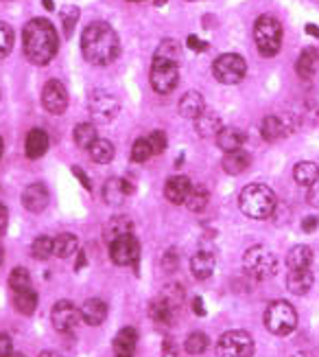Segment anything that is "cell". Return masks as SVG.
I'll return each mask as SVG.
<instances>
[{"mask_svg":"<svg viewBox=\"0 0 319 357\" xmlns=\"http://www.w3.org/2000/svg\"><path fill=\"white\" fill-rule=\"evenodd\" d=\"M51 320L60 333H71L75 331L81 320V309H77L71 300H60L51 311Z\"/></svg>","mask_w":319,"mask_h":357,"instance_id":"13","label":"cell"},{"mask_svg":"<svg viewBox=\"0 0 319 357\" xmlns=\"http://www.w3.org/2000/svg\"><path fill=\"white\" fill-rule=\"evenodd\" d=\"M313 263V250L309 248V245H293V248L289 250L286 254V265L291 270H304V268H309Z\"/></svg>","mask_w":319,"mask_h":357,"instance_id":"32","label":"cell"},{"mask_svg":"<svg viewBox=\"0 0 319 357\" xmlns=\"http://www.w3.org/2000/svg\"><path fill=\"white\" fill-rule=\"evenodd\" d=\"M134 3H140V0H134Z\"/></svg>","mask_w":319,"mask_h":357,"instance_id":"63","label":"cell"},{"mask_svg":"<svg viewBox=\"0 0 319 357\" xmlns=\"http://www.w3.org/2000/svg\"><path fill=\"white\" fill-rule=\"evenodd\" d=\"M13 49V29L7 22H0V60L7 58Z\"/></svg>","mask_w":319,"mask_h":357,"instance_id":"43","label":"cell"},{"mask_svg":"<svg viewBox=\"0 0 319 357\" xmlns=\"http://www.w3.org/2000/svg\"><path fill=\"white\" fill-rule=\"evenodd\" d=\"M219 357H254V340L247 331H228L219 338L217 345Z\"/></svg>","mask_w":319,"mask_h":357,"instance_id":"8","label":"cell"},{"mask_svg":"<svg viewBox=\"0 0 319 357\" xmlns=\"http://www.w3.org/2000/svg\"><path fill=\"white\" fill-rule=\"evenodd\" d=\"M7 357H24V355H22V353H18V351H13V353H11V355H7Z\"/></svg>","mask_w":319,"mask_h":357,"instance_id":"59","label":"cell"},{"mask_svg":"<svg viewBox=\"0 0 319 357\" xmlns=\"http://www.w3.org/2000/svg\"><path fill=\"white\" fill-rule=\"evenodd\" d=\"M317 62H319V51L315 46H309V49H304L300 53V58L295 62V71L302 79H309L313 73H315V68H317Z\"/></svg>","mask_w":319,"mask_h":357,"instance_id":"31","label":"cell"},{"mask_svg":"<svg viewBox=\"0 0 319 357\" xmlns=\"http://www.w3.org/2000/svg\"><path fill=\"white\" fill-rule=\"evenodd\" d=\"M109 256L116 265H138L140 261V243L134 235H125L109 243Z\"/></svg>","mask_w":319,"mask_h":357,"instance_id":"11","label":"cell"},{"mask_svg":"<svg viewBox=\"0 0 319 357\" xmlns=\"http://www.w3.org/2000/svg\"><path fill=\"white\" fill-rule=\"evenodd\" d=\"M42 3H44V7H46L48 11H53V9H55V5H53V0H42Z\"/></svg>","mask_w":319,"mask_h":357,"instance_id":"56","label":"cell"},{"mask_svg":"<svg viewBox=\"0 0 319 357\" xmlns=\"http://www.w3.org/2000/svg\"><path fill=\"white\" fill-rule=\"evenodd\" d=\"M249 164H252V156L243 149H237V152H228L224 156V171L228 175H241L249 169Z\"/></svg>","mask_w":319,"mask_h":357,"instance_id":"26","label":"cell"},{"mask_svg":"<svg viewBox=\"0 0 319 357\" xmlns=\"http://www.w3.org/2000/svg\"><path fill=\"white\" fill-rule=\"evenodd\" d=\"M215 268H217V259L212 252L201 250L190 259V272H192V277L199 279V281L210 279L215 274Z\"/></svg>","mask_w":319,"mask_h":357,"instance_id":"21","label":"cell"},{"mask_svg":"<svg viewBox=\"0 0 319 357\" xmlns=\"http://www.w3.org/2000/svg\"><path fill=\"white\" fill-rule=\"evenodd\" d=\"M24 149H26V156H29L31 160L42 158L48 149V134L44 130H31L29 134H26Z\"/></svg>","mask_w":319,"mask_h":357,"instance_id":"28","label":"cell"},{"mask_svg":"<svg viewBox=\"0 0 319 357\" xmlns=\"http://www.w3.org/2000/svg\"><path fill=\"white\" fill-rule=\"evenodd\" d=\"M3 152H5V143H3V139H0V158H3Z\"/></svg>","mask_w":319,"mask_h":357,"instance_id":"58","label":"cell"},{"mask_svg":"<svg viewBox=\"0 0 319 357\" xmlns=\"http://www.w3.org/2000/svg\"><path fill=\"white\" fill-rule=\"evenodd\" d=\"M295 130V121L293 116L282 114V116H267L260 123V134L267 143H273L278 139H284L291 132Z\"/></svg>","mask_w":319,"mask_h":357,"instance_id":"14","label":"cell"},{"mask_svg":"<svg viewBox=\"0 0 319 357\" xmlns=\"http://www.w3.org/2000/svg\"><path fill=\"white\" fill-rule=\"evenodd\" d=\"M208 202H210V193H208L203 186H192L190 195L186 200V206L192 213H201V211H206Z\"/></svg>","mask_w":319,"mask_h":357,"instance_id":"37","label":"cell"},{"mask_svg":"<svg viewBox=\"0 0 319 357\" xmlns=\"http://www.w3.org/2000/svg\"><path fill=\"white\" fill-rule=\"evenodd\" d=\"M192 311H195L197 315H206V307H203V300L199 296L192 298Z\"/></svg>","mask_w":319,"mask_h":357,"instance_id":"52","label":"cell"},{"mask_svg":"<svg viewBox=\"0 0 319 357\" xmlns=\"http://www.w3.org/2000/svg\"><path fill=\"white\" fill-rule=\"evenodd\" d=\"M309 204L311 206H317V209H319V182H315L311 189H309Z\"/></svg>","mask_w":319,"mask_h":357,"instance_id":"51","label":"cell"},{"mask_svg":"<svg viewBox=\"0 0 319 357\" xmlns=\"http://www.w3.org/2000/svg\"><path fill=\"white\" fill-rule=\"evenodd\" d=\"M239 206L249 219H267L275 211V193L265 184H247L241 191Z\"/></svg>","mask_w":319,"mask_h":357,"instance_id":"3","label":"cell"},{"mask_svg":"<svg viewBox=\"0 0 319 357\" xmlns=\"http://www.w3.org/2000/svg\"><path fill=\"white\" fill-rule=\"evenodd\" d=\"M88 110L94 123H112L120 112V101L107 90H94L88 99Z\"/></svg>","mask_w":319,"mask_h":357,"instance_id":"9","label":"cell"},{"mask_svg":"<svg viewBox=\"0 0 319 357\" xmlns=\"http://www.w3.org/2000/svg\"><path fill=\"white\" fill-rule=\"evenodd\" d=\"M190 191H192V182L186 175H173L164 184V198L171 204H186Z\"/></svg>","mask_w":319,"mask_h":357,"instance_id":"17","label":"cell"},{"mask_svg":"<svg viewBox=\"0 0 319 357\" xmlns=\"http://www.w3.org/2000/svg\"><path fill=\"white\" fill-rule=\"evenodd\" d=\"M13 353V342L9 333H0V357H7Z\"/></svg>","mask_w":319,"mask_h":357,"instance_id":"47","label":"cell"},{"mask_svg":"<svg viewBox=\"0 0 319 357\" xmlns=\"http://www.w3.org/2000/svg\"><path fill=\"white\" fill-rule=\"evenodd\" d=\"M107 318V305L101 298H88L81 307V320L90 326H99Z\"/></svg>","mask_w":319,"mask_h":357,"instance_id":"20","label":"cell"},{"mask_svg":"<svg viewBox=\"0 0 319 357\" xmlns=\"http://www.w3.org/2000/svg\"><path fill=\"white\" fill-rule=\"evenodd\" d=\"M243 265L254 279L265 281V279L273 277L275 270H278V261H275L273 252H269L267 248H262V245H254V248H249L243 254Z\"/></svg>","mask_w":319,"mask_h":357,"instance_id":"7","label":"cell"},{"mask_svg":"<svg viewBox=\"0 0 319 357\" xmlns=\"http://www.w3.org/2000/svg\"><path fill=\"white\" fill-rule=\"evenodd\" d=\"M53 252H55V256H60V259L73 256L75 252H79V241H77V237L71 235V232H62L60 237L53 239Z\"/></svg>","mask_w":319,"mask_h":357,"instance_id":"33","label":"cell"},{"mask_svg":"<svg viewBox=\"0 0 319 357\" xmlns=\"http://www.w3.org/2000/svg\"><path fill=\"white\" fill-rule=\"evenodd\" d=\"M3 3H11V0H3Z\"/></svg>","mask_w":319,"mask_h":357,"instance_id":"62","label":"cell"},{"mask_svg":"<svg viewBox=\"0 0 319 357\" xmlns=\"http://www.w3.org/2000/svg\"><path fill=\"white\" fill-rule=\"evenodd\" d=\"M39 357H62V355L55 351H44V353H39Z\"/></svg>","mask_w":319,"mask_h":357,"instance_id":"55","label":"cell"},{"mask_svg":"<svg viewBox=\"0 0 319 357\" xmlns=\"http://www.w3.org/2000/svg\"><path fill=\"white\" fill-rule=\"evenodd\" d=\"M71 171H73V175L77 177V180L81 182V186H83V189L92 191V182H90V177H88V173H86V171H83L81 167H73Z\"/></svg>","mask_w":319,"mask_h":357,"instance_id":"48","label":"cell"},{"mask_svg":"<svg viewBox=\"0 0 319 357\" xmlns=\"http://www.w3.org/2000/svg\"><path fill=\"white\" fill-rule=\"evenodd\" d=\"M212 75H215V79L219 81V84L234 86V84H239V81L245 79L247 62L241 58L239 53H224L215 60Z\"/></svg>","mask_w":319,"mask_h":357,"instance_id":"6","label":"cell"},{"mask_svg":"<svg viewBox=\"0 0 319 357\" xmlns=\"http://www.w3.org/2000/svg\"><path fill=\"white\" fill-rule=\"evenodd\" d=\"M13 307H16L24 315H31L37 309V294L33 290L13 292Z\"/></svg>","mask_w":319,"mask_h":357,"instance_id":"36","label":"cell"},{"mask_svg":"<svg viewBox=\"0 0 319 357\" xmlns=\"http://www.w3.org/2000/svg\"><path fill=\"white\" fill-rule=\"evenodd\" d=\"M188 3H197V0H188Z\"/></svg>","mask_w":319,"mask_h":357,"instance_id":"61","label":"cell"},{"mask_svg":"<svg viewBox=\"0 0 319 357\" xmlns=\"http://www.w3.org/2000/svg\"><path fill=\"white\" fill-rule=\"evenodd\" d=\"M73 139H75V145L81 147V149H90L94 143H96V128L94 123H79V125L75 128L73 132Z\"/></svg>","mask_w":319,"mask_h":357,"instance_id":"34","label":"cell"},{"mask_svg":"<svg viewBox=\"0 0 319 357\" xmlns=\"http://www.w3.org/2000/svg\"><path fill=\"white\" fill-rule=\"evenodd\" d=\"M24 58L35 66H46L60 49V37L53 22L46 18H33L26 22L22 31Z\"/></svg>","mask_w":319,"mask_h":357,"instance_id":"2","label":"cell"},{"mask_svg":"<svg viewBox=\"0 0 319 357\" xmlns=\"http://www.w3.org/2000/svg\"><path fill=\"white\" fill-rule=\"evenodd\" d=\"M83 265H86V252L79 250V259H77V263H75V270H81Z\"/></svg>","mask_w":319,"mask_h":357,"instance_id":"54","label":"cell"},{"mask_svg":"<svg viewBox=\"0 0 319 357\" xmlns=\"http://www.w3.org/2000/svg\"><path fill=\"white\" fill-rule=\"evenodd\" d=\"M149 143H151V147H154V156L156 154H162L164 149H166V134L164 132H160V130H156V132H151V136H149Z\"/></svg>","mask_w":319,"mask_h":357,"instance_id":"44","label":"cell"},{"mask_svg":"<svg viewBox=\"0 0 319 357\" xmlns=\"http://www.w3.org/2000/svg\"><path fill=\"white\" fill-rule=\"evenodd\" d=\"M304 31H307L309 35H313V37H319V26H315V24H307V26H304Z\"/></svg>","mask_w":319,"mask_h":357,"instance_id":"53","label":"cell"},{"mask_svg":"<svg viewBox=\"0 0 319 357\" xmlns=\"http://www.w3.org/2000/svg\"><path fill=\"white\" fill-rule=\"evenodd\" d=\"M42 105L48 114H55L60 116L66 112L68 107V92H66V86L57 79H51L46 81L44 90H42Z\"/></svg>","mask_w":319,"mask_h":357,"instance_id":"12","label":"cell"},{"mask_svg":"<svg viewBox=\"0 0 319 357\" xmlns=\"http://www.w3.org/2000/svg\"><path fill=\"white\" fill-rule=\"evenodd\" d=\"M138 347V331L134 326H125L114 338V353L118 357H131Z\"/></svg>","mask_w":319,"mask_h":357,"instance_id":"22","label":"cell"},{"mask_svg":"<svg viewBox=\"0 0 319 357\" xmlns=\"http://www.w3.org/2000/svg\"><path fill=\"white\" fill-rule=\"evenodd\" d=\"M154 156V147H151L149 139H138L131 147V160L134 162H147Z\"/></svg>","mask_w":319,"mask_h":357,"instance_id":"41","label":"cell"},{"mask_svg":"<svg viewBox=\"0 0 319 357\" xmlns=\"http://www.w3.org/2000/svg\"><path fill=\"white\" fill-rule=\"evenodd\" d=\"M151 88L158 94H169L179 84V64H162L154 62L151 64Z\"/></svg>","mask_w":319,"mask_h":357,"instance_id":"10","label":"cell"},{"mask_svg":"<svg viewBox=\"0 0 319 357\" xmlns=\"http://www.w3.org/2000/svg\"><path fill=\"white\" fill-rule=\"evenodd\" d=\"M90 152V158L96 162V164H107V162H112L114 158V145L105 141V139H96V143L88 149Z\"/></svg>","mask_w":319,"mask_h":357,"instance_id":"35","label":"cell"},{"mask_svg":"<svg viewBox=\"0 0 319 357\" xmlns=\"http://www.w3.org/2000/svg\"><path fill=\"white\" fill-rule=\"evenodd\" d=\"M3 259H5V252H3V243H0V265H3Z\"/></svg>","mask_w":319,"mask_h":357,"instance_id":"57","label":"cell"},{"mask_svg":"<svg viewBox=\"0 0 319 357\" xmlns=\"http://www.w3.org/2000/svg\"><path fill=\"white\" fill-rule=\"evenodd\" d=\"M9 285L13 292H26L31 290V274L26 268H13L9 274Z\"/></svg>","mask_w":319,"mask_h":357,"instance_id":"38","label":"cell"},{"mask_svg":"<svg viewBox=\"0 0 319 357\" xmlns=\"http://www.w3.org/2000/svg\"><path fill=\"white\" fill-rule=\"evenodd\" d=\"M182 60V46H179L177 40L166 37L160 42V46L154 53V62H162V64H179Z\"/></svg>","mask_w":319,"mask_h":357,"instance_id":"27","label":"cell"},{"mask_svg":"<svg viewBox=\"0 0 319 357\" xmlns=\"http://www.w3.org/2000/svg\"><path fill=\"white\" fill-rule=\"evenodd\" d=\"M149 313H151V318H154V322H158V324H171L175 320L177 307L171 305L164 296H160L158 300H154V303H151Z\"/></svg>","mask_w":319,"mask_h":357,"instance_id":"29","label":"cell"},{"mask_svg":"<svg viewBox=\"0 0 319 357\" xmlns=\"http://www.w3.org/2000/svg\"><path fill=\"white\" fill-rule=\"evenodd\" d=\"M164 3H166V0H158V7H160V5H164Z\"/></svg>","mask_w":319,"mask_h":357,"instance_id":"60","label":"cell"},{"mask_svg":"<svg viewBox=\"0 0 319 357\" xmlns=\"http://www.w3.org/2000/svg\"><path fill=\"white\" fill-rule=\"evenodd\" d=\"M77 20H79V7L68 5L66 9H62V24H64V35H66V37L73 35Z\"/></svg>","mask_w":319,"mask_h":357,"instance_id":"42","label":"cell"},{"mask_svg":"<svg viewBox=\"0 0 319 357\" xmlns=\"http://www.w3.org/2000/svg\"><path fill=\"white\" fill-rule=\"evenodd\" d=\"M7 226H9V211L5 204H0V237L7 232Z\"/></svg>","mask_w":319,"mask_h":357,"instance_id":"49","label":"cell"},{"mask_svg":"<svg viewBox=\"0 0 319 357\" xmlns=\"http://www.w3.org/2000/svg\"><path fill=\"white\" fill-rule=\"evenodd\" d=\"M48 202H51L48 189L42 182L29 184V186L24 189V193H22V206L29 213H42L48 206Z\"/></svg>","mask_w":319,"mask_h":357,"instance_id":"15","label":"cell"},{"mask_svg":"<svg viewBox=\"0 0 319 357\" xmlns=\"http://www.w3.org/2000/svg\"><path fill=\"white\" fill-rule=\"evenodd\" d=\"M177 263H179L177 252H175L173 248H169V250L164 252V256H162V268H164L166 272H173V270L177 268Z\"/></svg>","mask_w":319,"mask_h":357,"instance_id":"45","label":"cell"},{"mask_svg":"<svg viewBox=\"0 0 319 357\" xmlns=\"http://www.w3.org/2000/svg\"><path fill=\"white\" fill-rule=\"evenodd\" d=\"M293 180L300 184V186H313L315 182H319V167L311 160H304V162H298L293 167Z\"/></svg>","mask_w":319,"mask_h":357,"instance_id":"30","label":"cell"},{"mask_svg":"<svg viewBox=\"0 0 319 357\" xmlns=\"http://www.w3.org/2000/svg\"><path fill=\"white\" fill-rule=\"evenodd\" d=\"M224 130V123H221V116L212 110H206V112L195 119V132L201 136V139H212V136H219V132Z\"/></svg>","mask_w":319,"mask_h":357,"instance_id":"23","label":"cell"},{"mask_svg":"<svg viewBox=\"0 0 319 357\" xmlns=\"http://www.w3.org/2000/svg\"><path fill=\"white\" fill-rule=\"evenodd\" d=\"M131 193H134V184L129 180H122V177H109L103 186V198L112 206H120Z\"/></svg>","mask_w":319,"mask_h":357,"instance_id":"16","label":"cell"},{"mask_svg":"<svg viewBox=\"0 0 319 357\" xmlns=\"http://www.w3.org/2000/svg\"><path fill=\"white\" fill-rule=\"evenodd\" d=\"M208 347H210V340H208V336L201 333V331L190 333L186 338V345H184V349H186L188 355H201V353H206Z\"/></svg>","mask_w":319,"mask_h":357,"instance_id":"39","label":"cell"},{"mask_svg":"<svg viewBox=\"0 0 319 357\" xmlns=\"http://www.w3.org/2000/svg\"><path fill=\"white\" fill-rule=\"evenodd\" d=\"M265 324L273 336H289L298 326V311L286 300H273L265 311Z\"/></svg>","mask_w":319,"mask_h":357,"instance_id":"5","label":"cell"},{"mask_svg":"<svg viewBox=\"0 0 319 357\" xmlns=\"http://www.w3.org/2000/svg\"><path fill=\"white\" fill-rule=\"evenodd\" d=\"M116 357H118V355H116Z\"/></svg>","mask_w":319,"mask_h":357,"instance_id":"64","label":"cell"},{"mask_svg":"<svg viewBox=\"0 0 319 357\" xmlns=\"http://www.w3.org/2000/svg\"><path fill=\"white\" fill-rule=\"evenodd\" d=\"M81 53L94 66L112 64L120 53V40L107 22L96 20L81 33Z\"/></svg>","mask_w":319,"mask_h":357,"instance_id":"1","label":"cell"},{"mask_svg":"<svg viewBox=\"0 0 319 357\" xmlns=\"http://www.w3.org/2000/svg\"><path fill=\"white\" fill-rule=\"evenodd\" d=\"M177 110H179V114H182L184 119L195 121V119H199V116L206 112L203 97H201V94H199L197 90H190V92H186V94H184L182 99H179Z\"/></svg>","mask_w":319,"mask_h":357,"instance_id":"19","label":"cell"},{"mask_svg":"<svg viewBox=\"0 0 319 357\" xmlns=\"http://www.w3.org/2000/svg\"><path fill=\"white\" fill-rule=\"evenodd\" d=\"M31 254L37 261H46L48 256H53V239L51 237H37L31 245Z\"/></svg>","mask_w":319,"mask_h":357,"instance_id":"40","label":"cell"},{"mask_svg":"<svg viewBox=\"0 0 319 357\" xmlns=\"http://www.w3.org/2000/svg\"><path fill=\"white\" fill-rule=\"evenodd\" d=\"M247 141V134L239 128H224L217 136V145L224 149V152H237V149H243Z\"/></svg>","mask_w":319,"mask_h":357,"instance_id":"24","label":"cell"},{"mask_svg":"<svg viewBox=\"0 0 319 357\" xmlns=\"http://www.w3.org/2000/svg\"><path fill=\"white\" fill-rule=\"evenodd\" d=\"M317 226H319V219H317L315 215H309V217L302 219V230H304V232H315Z\"/></svg>","mask_w":319,"mask_h":357,"instance_id":"50","label":"cell"},{"mask_svg":"<svg viewBox=\"0 0 319 357\" xmlns=\"http://www.w3.org/2000/svg\"><path fill=\"white\" fill-rule=\"evenodd\" d=\"M186 44H188V49H190V51H195V53H203V51H208V42H203V40H199L197 35H188Z\"/></svg>","mask_w":319,"mask_h":357,"instance_id":"46","label":"cell"},{"mask_svg":"<svg viewBox=\"0 0 319 357\" xmlns=\"http://www.w3.org/2000/svg\"><path fill=\"white\" fill-rule=\"evenodd\" d=\"M256 49L262 58H275L282 46V26L273 16H260L254 24Z\"/></svg>","mask_w":319,"mask_h":357,"instance_id":"4","label":"cell"},{"mask_svg":"<svg viewBox=\"0 0 319 357\" xmlns=\"http://www.w3.org/2000/svg\"><path fill=\"white\" fill-rule=\"evenodd\" d=\"M315 283V277L309 268L304 270H291L289 277H286V290L295 296H302V294H309L311 287Z\"/></svg>","mask_w":319,"mask_h":357,"instance_id":"18","label":"cell"},{"mask_svg":"<svg viewBox=\"0 0 319 357\" xmlns=\"http://www.w3.org/2000/svg\"><path fill=\"white\" fill-rule=\"evenodd\" d=\"M131 219L129 217H125V215H116V217H112L109 219V222L105 224V228H103V237H105V241H107V245L109 243H114L116 239H120V237H125V235H131Z\"/></svg>","mask_w":319,"mask_h":357,"instance_id":"25","label":"cell"}]
</instances>
